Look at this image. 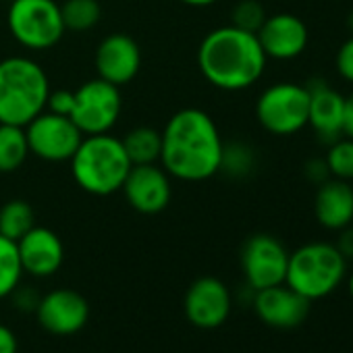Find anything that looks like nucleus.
<instances>
[{
  "label": "nucleus",
  "instance_id": "4",
  "mask_svg": "<svg viewBox=\"0 0 353 353\" xmlns=\"http://www.w3.org/2000/svg\"><path fill=\"white\" fill-rule=\"evenodd\" d=\"M44 67L32 57H7L0 61V123L26 127L42 110L50 94Z\"/></svg>",
  "mask_w": 353,
  "mask_h": 353
},
{
  "label": "nucleus",
  "instance_id": "20",
  "mask_svg": "<svg viewBox=\"0 0 353 353\" xmlns=\"http://www.w3.org/2000/svg\"><path fill=\"white\" fill-rule=\"evenodd\" d=\"M121 141L131 164H154L160 160L162 135L154 127L148 125L133 127L121 137Z\"/></svg>",
  "mask_w": 353,
  "mask_h": 353
},
{
  "label": "nucleus",
  "instance_id": "35",
  "mask_svg": "<svg viewBox=\"0 0 353 353\" xmlns=\"http://www.w3.org/2000/svg\"><path fill=\"white\" fill-rule=\"evenodd\" d=\"M179 3L185 5V7H194V9H206V7L216 5L219 0H179Z\"/></svg>",
  "mask_w": 353,
  "mask_h": 353
},
{
  "label": "nucleus",
  "instance_id": "18",
  "mask_svg": "<svg viewBox=\"0 0 353 353\" xmlns=\"http://www.w3.org/2000/svg\"><path fill=\"white\" fill-rule=\"evenodd\" d=\"M305 88L310 92L307 127H312L318 139L328 145L330 141L343 135L345 96L320 77L310 79Z\"/></svg>",
  "mask_w": 353,
  "mask_h": 353
},
{
  "label": "nucleus",
  "instance_id": "33",
  "mask_svg": "<svg viewBox=\"0 0 353 353\" xmlns=\"http://www.w3.org/2000/svg\"><path fill=\"white\" fill-rule=\"evenodd\" d=\"M17 351H19L17 334L7 324L0 322V353H17Z\"/></svg>",
  "mask_w": 353,
  "mask_h": 353
},
{
  "label": "nucleus",
  "instance_id": "36",
  "mask_svg": "<svg viewBox=\"0 0 353 353\" xmlns=\"http://www.w3.org/2000/svg\"><path fill=\"white\" fill-rule=\"evenodd\" d=\"M345 279H347V291H349V297L353 299V270H351Z\"/></svg>",
  "mask_w": 353,
  "mask_h": 353
},
{
  "label": "nucleus",
  "instance_id": "8",
  "mask_svg": "<svg viewBox=\"0 0 353 353\" xmlns=\"http://www.w3.org/2000/svg\"><path fill=\"white\" fill-rule=\"evenodd\" d=\"M123 112L121 88L94 77L75 90V106L71 112L73 123L83 135L110 133Z\"/></svg>",
  "mask_w": 353,
  "mask_h": 353
},
{
  "label": "nucleus",
  "instance_id": "9",
  "mask_svg": "<svg viewBox=\"0 0 353 353\" xmlns=\"http://www.w3.org/2000/svg\"><path fill=\"white\" fill-rule=\"evenodd\" d=\"M26 137L30 154L44 162H69L79 148L83 133L71 117H61L42 110L36 119L26 125Z\"/></svg>",
  "mask_w": 353,
  "mask_h": 353
},
{
  "label": "nucleus",
  "instance_id": "25",
  "mask_svg": "<svg viewBox=\"0 0 353 353\" xmlns=\"http://www.w3.org/2000/svg\"><path fill=\"white\" fill-rule=\"evenodd\" d=\"M324 160L330 170V176L353 183V139L351 137L341 135L334 141H330L324 154Z\"/></svg>",
  "mask_w": 353,
  "mask_h": 353
},
{
  "label": "nucleus",
  "instance_id": "7",
  "mask_svg": "<svg viewBox=\"0 0 353 353\" xmlns=\"http://www.w3.org/2000/svg\"><path fill=\"white\" fill-rule=\"evenodd\" d=\"M310 92L305 83L279 81L262 90L256 100V119L264 131L289 137L307 127Z\"/></svg>",
  "mask_w": 353,
  "mask_h": 353
},
{
  "label": "nucleus",
  "instance_id": "26",
  "mask_svg": "<svg viewBox=\"0 0 353 353\" xmlns=\"http://www.w3.org/2000/svg\"><path fill=\"white\" fill-rule=\"evenodd\" d=\"M256 164L254 150L243 141L225 143L223 148V160H221V172H227L229 176H245L252 172Z\"/></svg>",
  "mask_w": 353,
  "mask_h": 353
},
{
  "label": "nucleus",
  "instance_id": "22",
  "mask_svg": "<svg viewBox=\"0 0 353 353\" xmlns=\"http://www.w3.org/2000/svg\"><path fill=\"white\" fill-rule=\"evenodd\" d=\"M36 227V210L28 200H9L0 206V235L19 241L30 229Z\"/></svg>",
  "mask_w": 353,
  "mask_h": 353
},
{
  "label": "nucleus",
  "instance_id": "14",
  "mask_svg": "<svg viewBox=\"0 0 353 353\" xmlns=\"http://www.w3.org/2000/svg\"><path fill=\"white\" fill-rule=\"evenodd\" d=\"M96 77L123 88L131 83L141 69V48L129 34H108L94 52Z\"/></svg>",
  "mask_w": 353,
  "mask_h": 353
},
{
  "label": "nucleus",
  "instance_id": "5",
  "mask_svg": "<svg viewBox=\"0 0 353 353\" xmlns=\"http://www.w3.org/2000/svg\"><path fill=\"white\" fill-rule=\"evenodd\" d=\"M347 276V260L334 243L310 241L289 254L285 285L316 301L334 293Z\"/></svg>",
  "mask_w": 353,
  "mask_h": 353
},
{
  "label": "nucleus",
  "instance_id": "3",
  "mask_svg": "<svg viewBox=\"0 0 353 353\" xmlns=\"http://www.w3.org/2000/svg\"><path fill=\"white\" fill-rule=\"evenodd\" d=\"M69 166L73 181L81 192L106 198L121 192L133 164L123 148L121 137L112 133H100L83 135L79 148L69 160Z\"/></svg>",
  "mask_w": 353,
  "mask_h": 353
},
{
  "label": "nucleus",
  "instance_id": "15",
  "mask_svg": "<svg viewBox=\"0 0 353 353\" xmlns=\"http://www.w3.org/2000/svg\"><path fill=\"white\" fill-rule=\"evenodd\" d=\"M256 38L268 61H293L305 52L310 32L297 15L274 13L266 17Z\"/></svg>",
  "mask_w": 353,
  "mask_h": 353
},
{
  "label": "nucleus",
  "instance_id": "27",
  "mask_svg": "<svg viewBox=\"0 0 353 353\" xmlns=\"http://www.w3.org/2000/svg\"><path fill=\"white\" fill-rule=\"evenodd\" d=\"M266 17V9L260 0H239L231 11V26L250 34H258Z\"/></svg>",
  "mask_w": 353,
  "mask_h": 353
},
{
  "label": "nucleus",
  "instance_id": "10",
  "mask_svg": "<svg viewBox=\"0 0 353 353\" xmlns=\"http://www.w3.org/2000/svg\"><path fill=\"white\" fill-rule=\"evenodd\" d=\"M287 264L289 252L274 235L256 233L241 248V272L252 291L285 283Z\"/></svg>",
  "mask_w": 353,
  "mask_h": 353
},
{
  "label": "nucleus",
  "instance_id": "37",
  "mask_svg": "<svg viewBox=\"0 0 353 353\" xmlns=\"http://www.w3.org/2000/svg\"><path fill=\"white\" fill-rule=\"evenodd\" d=\"M347 30H349V34L353 36V11H351L349 17H347Z\"/></svg>",
  "mask_w": 353,
  "mask_h": 353
},
{
  "label": "nucleus",
  "instance_id": "17",
  "mask_svg": "<svg viewBox=\"0 0 353 353\" xmlns=\"http://www.w3.org/2000/svg\"><path fill=\"white\" fill-rule=\"evenodd\" d=\"M17 252L23 274H32L36 279L57 274L65 260V245L61 237L52 229L40 225L30 229L17 241Z\"/></svg>",
  "mask_w": 353,
  "mask_h": 353
},
{
  "label": "nucleus",
  "instance_id": "12",
  "mask_svg": "<svg viewBox=\"0 0 353 353\" xmlns=\"http://www.w3.org/2000/svg\"><path fill=\"white\" fill-rule=\"evenodd\" d=\"M231 291L216 276L196 279L183 297V310L188 320L202 330H214L223 326L231 314Z\"/></svg>",
  "mask_w": 353,
  "mask_h": 353
},
{
  "label": "nucleus",
  "instance_id": "6",
  "mask_svg": "<svg viewBox=\"0 0 353 353\" xmlns=\"http://www.w3.org/2000/svg\"><path fill=\"white\" fill-rule=\"evenodd\" d=\"M7 28L13 40L30 52L50 50L67 34L57 0H11Z\"/></svg>",
  "mask_w": 353,
  "mask_h": 353
},
{
  "label": "nucleus",
  "instance_id": "32",
  "mask_svg": "<svg viewBox=\"0 0 353 353\" xmlns=\"http://www.w3.org/2000/svg\"><path fill=\"white\" fill-rule=\"evenodd\" d=\"M339 233V237H336V250L343 254V258L349 262H353V223L351 225H347L345 229H341V231H336Z\"/></svg>",
  "mask_w": 353,
  "mask_h": 353
},
{
  "label": "nucleus",
  "instance_id": "13",
  "mask_svg": "<svg viewBox=\"0 0 353 353\" xmlns=\"http://www.w3.org/2000/svg\"><path fill=\"white\" fill-rule=\"evenodd\" d=\"M34 314L46 332L71 336L85 328L90 320V303L75 289H52L40 297Z\"/></svg>",
  "mask_w": 353,
  "mask_h": 353
},
{
  "label": "nucleus",
  "instance_id": "21",
  "mask_svg": "<svg viewBox=\"0 0 353 353\" xmlns=\"http://www.w3.org/2000/svg\"><path fill=\"white\" fill-rule=\"evenodd\" d=\"M30 156L26 127L0 123V172L9 174L19 170Z\"/></svg>",
  "mask_w": 353,
  "mask_h": 353
},
{
  "label": "nucleus",
  "instance_id": "2",
  "mask_svg": "<svg viewBox=\"0 0 353 353\" xmlns=\"http://www.w3.org/2000/svg\"><path fill=\"white\" fill-rule=\"evenodd\" d=\"M266 54L256 34L235 26L208 32L198 48V69L216 90L243 92L256 85L266 71Z\"/></svg>",
  "mask_w": 353,
  "mask_h": 353
},
{
  "label": "nucleus",
  "instance_id": "11",
  "mask_svg": "<svg viewBox=\"0 0 353 353\" xmlns=\"http://www.w3.org/2000/svg\"><path fill=\"white\" fill-rule=\"evenodd\" d=\"M125 202L139 214H160L172 200V176L154 164H133L121 188Z\"/></svg>",
  "mask_w": 353,
  "mask_h": 353
},
{
  "label": "nucleus",
  "instance_id": "16",
  "mask_svg": "<svg viewBox=\"0 0 353 353\" xmlns=\"http://www.w3.org/2000/svg\"><path fill=\"white\" fill-rule=\"evenodd\" d=\"M252 305L264 324L279 330H291L307 318L312 301L293 291L289 285L281 283L268 289L254 291Z\"/></svg>",
  "mask_w": 353,
  "mask_h": 353
},
{
  "label": "nucleus",
  "instance_id": "34",
  "mask_svg": "<svg viewBox=\"0 0 353 353\" xmlns=\"http://www.w3.org/2000/svg\"><path fill=\"white\" fill-rule=\"evenodd\" d=\"M343 135L353 139V90L345 96V108H343Z\"/></svg>",
  "mask_w": 353,
  "mask_h": 353
},
{
  "label": "nucleus",
  "instance_id": "23",
  "mask_svg": "<svg viewBox=\"0 0 353 353\" xmlns=\"http://www.w3.org/2000/svg\"><path fill=\"white\" fill-rule=\"evenodd\" d=\"M61 15L67 32L83 34L100 23L102 5L100 0H65L61 5Z\"/></svg>",
  "mask_w": 353,
  "mask_h": 353
},
{
  "label": "nucleus",
  "instance_id": "1",
  "mask_svg": "<svg viewBox=\"0 0 353 353\" xmlns=\"http://www.w3.org/2000/svg\"><path fill=\"white\" fill-rule=\"evenodd\" d=\"M160 166L176 181L202 183L221 172L223 135L216 121L202 108L176 110L160 131Z\"/></svg>",
  "mask_w": 353,
  "mask_h": 353
},
{
  "label": "nucleus",
  "instance_id": "29",
  "mask_svg": "<svg viewBox=\"0 0 353 353\" xmlns=\"http://www.w3.org/2000/svg\"><path fill=\"white\" fill-rule=\"evenodd\" d=\"M334 69L347 83H353V36H349L339 46L334 57Z\"/></svg>",
  "mask_w": 353,
  "mask_h": 353
},
{
  "label": "nucleus",
  "instance_id": "24",
  "mask_svg": "<svg viewBox=\"0 0 353 353\" xmlns=\"http://www.w3.org/2000/svg\"><path fill=\"white\" fill-rule=\"evenodd\" d=\"M23 268L17 252V243L0 235V299L11 297V293L21 285Z\"/></svg>",
  "mask_w": 353,
  "mask_h": 353
},
{
  "label": "nucleus",
  "instance_id": "28",
  "mask_svg": "<svg viewBox=\"0 0 353 353\" xmlns=\"http://www.w3.org/2000/svg\"><path fill=\"white\" fill-rule=\"evenodd\" d=\"M75 106V90H67V88H59V90H50L48 100H46V110L61 114V117H71Z\"/></svg>",
  "mask_w": 353,
  "mask_h": 353
},
{
  "label": "nucleus",
  "instance_id": "19",
  "mask_svg": "<svg viewBox=\"0 0 353 353\" xmlns=\"http://www.w3.org/2000/svg\"><path fill=\"white\" fill-rule=\"evenodd\" d=\"M314 216L322 229L341 231L353 223V185L341 179H326L314 198Z\"/></svg>",
  "mask_w": 353,
  "mask_h": 353
},
{
  "label": "nucleus",
  "instance_id": "30",
  "mask_svg": "<svg viewBox=\"0 0 353 353\" xmlns=\"http://www.w3.org/2000/svg\"><path fill=\"white\" fill-rule=\"evenodd\" d=\"M303 176L310 183H314L316 188L320 183H324L326 179H330V170L326 166V160L324 158H310L303 164Z\"/></svg>",
  "mask_w": 353,
  "mask_h": 353
},
{
  "label": "nucleus",
  "instance_id": "31",
  "mask_svg": "<svg viewBox=\"0 0 353 353\" xmlns=\"http://www.w3.org/2000/svg\"><path fill=\"white\" fill-rule=\"evenodd\" d=\"M11 297H13V301H15V305L21 310V312H36V307H38V303H40V295H38V291H34L32 287H17L13 293H11Z\"/></svg>",
  "mask_w": 353,
  "mask_h": 353
}]
</instances>
